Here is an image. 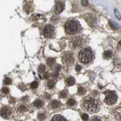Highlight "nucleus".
<instances>
[{
    "instance_id": "nucleus-3",
    "label": "nucleus",
    "mask_w": 121,
    "mask_h": 121,
    "mask_svg": "<svg viewBox=\"0 0 121 121\" xmlns=\"http://www.w3.org/2000/svg\"><path fill=\"white\" fill-rule=\"evenodd\" d=\"M78 57L81 62L83 63H88L93 58V53L90 49L84 48L80 51Z\"/></svg>"
},
{
    "instance_id": "nucleus-34",
    "label": "nucleus",
    "mask_w": 121,
    "mask_h": 121,
    "mask_svg": "<svg viewBox=\"0 0 121 121\" xmlns=\"http://www.w3.org/2000/svg\"><path fill=\"white\" fill-rule=\"evenodd\" d=\"M81 69H82V67H81V66H80V65H78L76 66V71H77V72L80 71V70H81Z\"/></svg>"
},
{
    "instance_id": "nucleus-31",
    "label": "nucleus",
    "mask_w": 121,
    "mask_h": 121,
    "mask_svg": "<svg viewBox=\"0 0 121 121\" xmlns=\"http://www.w3.org/2000/svg\"><path fill=\"white\" fill-rule=\"evenodd\" d=\"M2 91H3L4 93H5V94H8V93H9V90L8 88H7V87H4V88H3V89H2Z\"/></svg>"
},
{
    "instance_id": "nucleus-13",
    "label": "nucleus",
    "mask_w": 121,
    "mask_h": 121,
    "mask_svg": "<svg viewBox=\"0 0 121 121\" xmlns=\"http://www.w3.org/2000/svg\"><path fill=\"white\" fill-rule=\"evenodd\" d=\"M33 105H34V107H37V108H40V107H43V102L40 99H37L34 102Z\"/></svg>"
},
{
    "instance_id": "nucleus-9",
    "label": "nucleus",
    "mask_w": 121,
    "mask_h": 121,
    "mask_svg": "<svg viewBox=\"0 0 121 121\" xmlns=\"http://www.w3.org/2000/svg\"><path fill=\"white\" fill-rule=\"evenodd\" d=\"M65 5L63 3L59 2L56 4V6H55V9H54V11L56 14H59L61 12H62L64 9Z\"/></svg>"
},
{
    "instance_id": "nucleus-38",
    "label": "nucleus",
    "mask_w": 121,
    "mask_h": 121,
    "mask_svg": "<svg viewBox=\"0 0 121 121\" xmlns=\"http://www.w3.org/2000/svg\"><path fill=\"white\" fill-rule=\"evenodd\" d=\"M118 46H119V47H121V41H119V43H118Z\"/></svg>"
},
{
    "instance_id": "nucleus-26",
    "label": "nucleus",
    "mask_w": 121,
    "mask_h": 121,
    "mask_svg": "<svg viewBox=\"0 0 121 121\" xmlns=\"http://www.w3.org/2000/svg\"><path fill=\"white\" fill-rule=\"evenodd\" d=\"M46 117V115L44 113H41V114H39L38 115V118H39V120L40 121H42V120L44 119Z\"/></svg>"
},
{
    "instance_id": "nucleus-36",
    "label": "nucleus",
    "mask_w": 121,
    "mask_h": 121,
    "mask_svg": "<svg viewBox=\"0 0 121 121\" xmlns=\"http://www.w3.org/2000/svg\"><path fill=\"white\" fill-rule=\"evenodd\" d=\"M48 77H49V74H48V73H45V74H44V78H46H46H48Z\"/></svg>"
},
{
    "instance_id": "nucleus-6",
    "label": "nucleus",
    "mask_w": 121,
    "mask_h": 121,
    "mask_svg": "<svg viewBox=\"0 0 121 121\" xmlns=\"http://www.w3.org/2000/svg\"><path fill=\"white\" fill-rule=\"evenodd\" d=\"M55 28L51 25H47L43 29V35L46 38H51L54 36Z\"/></svg>"
},
{
    "instance_id": "nucleus-17",
    "label": "nucleus",
    "mask_w": 121,
    "mask_h": 121,
    "mask_svg": "<svg viewBox=\"0 0 121 121\" xmlns=\"http://www.w3.org/2000/svg\"><path fill=\"white\" fill-rule=\"evenodd\" d=\"M77 93H78V94H79L80 95H83V94H85L86 90L84 88H83V87H78Z\"/></svg>"
},
{
    "instance_id": "nucleus-16",
    "label": "nucleus",
    "mask_w": 121,
    "mask_h": 121,
    "mask_svg": "<svg viewBox=\"0 0 121 121\" xmlns=\"http://www.w3.org/2000/svg\"><path fill=\"white\" fill-rule=\"evenodd\" d=\"M55 63H56V59L54 58H48L46 60V63L49 66H52Z\"/></svg>"
},
{
    "instance_id": "nucleus-1",
    "label": "nucleus",
    "mask_w": 121,
    "mask_h": 121,
    "mask_svg": "<svg viewBox=\"0 0 121 121\" xmlns=\"http://www.w3.org/2000/svg\"><path fill=\"white\" fill-rule=\"evenodd\" d=\"M82 107L86 111L90 112H94L98 108V102L93 97H87L82 102Z\"/></svg>"
},
{
    "instance_id": "nucleus-8",
    "label": "nucleus",
    "mask_w": 121,
    "mask_h": 121,
    "mask_svg": "<svg viewBox=\"0 0 121 121\" xmlns=\"http://www.w3.org/2000/svg\"><path fill=\"white\" fill-rule=\"evenodd\" d=\"M62 58H63V63L68 65L73 64V62L74 61V58L71 53H66L63 56Z\"/></svg>"
},
{
    "instance_id": "nucleus-29",
    "label": "nucleus",
    "mask_w": 121,
    "mask_h": 121,
    "mask_svg": "<svg viewBox=\"0 0 121 121\" xmlns=\"http://www.w3.org/2000/svg\"><path fill=\"white\" fill-rule=\"evenodd\" d=\"M5 84L6 85H9V84H11L12 83V80L10 79V78H6L4 79V81Z\"/></svg>"
},
{
    "instance_id": "nucleus-21",
    "label": "nucleus",
    "mask_w": 121,
    "mask_h": 121,
    "mask_svg": "<svg viewBox=\"0 0 121 121\" xmlns=\"http://www.w3.org/2000/svg\"><path fill=\"white\" fill-rule=\"evenodd\" d=\"M81 40H80L79 39H77L74 40V46H79L81 45Z\"/></svg>"
},
{
    "instance_id": "nucleus-5",
    "label": "nucleus",
    "mask_w": 121,
    "mask_h": 121,
    "mask_svg": "<svg viewBox=\"0 0 121 121\" xmlns=\"http://www.w3.org/2000/svg\"><path fill=\"white\" fill-rule=\"evenodd\" d=\"M83 18L90 27H94L97 26V18L93 13H86L83 16Z\"/></svg>"
},
{
    "instance_id": "nucleus-30",
    "label": "nucleus",
    "mask_w": 121,
    "mask_h": 121,
    "mask_svg": "<svg viewBox=\"0 0 121 121\" xmlns=\"http://www.w3.org/2000/svg\"><path fill=\"white\" fill-rule=\"evenodd\" d=\"M82 4L83 6H88V0H82Z\"/></svg>"
},
{
    "instance_id": "nucleus-10",
    "label": "nucleus",
    "mask_w": 121,
    "mask_h": 121,
    "mask_svg": "<svg viewBox=\"0 0 121 121\" xmlns=\"http://www.w3.org/2000/svg\"><path fill=\"white\" fill-rule=\"evenodd\" d=\"M113 114L117 120H121V107L115 109L113 111Z\"/></svg>"
},
{
    "instance_id": "nucleus-7",
    "label": "nucleus",
    "mask_w": 121,
    "mask_h": 121,
    "mask_svg": "<svg viewBox=\"0 0 121 121\" xmlns=\"http://www.w3.org/2000/svg\"><path fill=\"white\" fill-rule=\"evenodd\" d=\"M12 111L10 108L7 107H3L0 109V115L4 119H9L11 115Z\"/></svg>"
},
{
    "instance_id": "nucleus-23",
    "label": "nucleus",
    "mask_w": 121,
    "mask_h": 121,
    "mask_svg": "<svg viewBox=\"0 0 121 121\" xmlns=\"http://www.w3.org/2000/svg\"><path fill=\"white\" fill-rule=\"evenodd\" d=\"M18 110L21 112H24V111H26L27 110V108L25 105H21L18 107Z\"/></svg>"
},
{
    "instance_id": "nucleus-18",
    "label": "nucleus",
    "mask_w": 121,
    "mask_h": 121,
    "mask_svg": "<svg viewBox=\"0 0 121 121\" xmlns=\"http://www.w3.org/2000/svg\"><path fill=\"white\" fill-rule=\"evenodd\" d=\"M55 85H56V82L53 80H49L48 82V86L50 89L53 88L54 86H55Z\"/></svg>"
},
{
    "instance_id": "nucleus-11",
    "label": "nucleus",
    "mask_w": 121,
    "mask_h": 121,
    "mask_svg": "<svg viewBox=\"0 0 121 121\" xmlns=\"http://www.w3.org/2000/svg\"><path fill=\"white\" fill-rule=\"evenodd\" d=\"M61 103L57 100H52L50 104V106L52 108H58L61 107Z\"/></svg>"
},
{
    "instance_id": "nucleus-33",
    "label": "nucleus",
    "mask_w": 121,
    "mask_h": 121,
    "mask_svg": "<svg viewBox=\"0 0 121 121\" xmlns=\"http://www.w3.org/2000/svg\"><path fill=\"white\" fill-rule=\"evenodd\" d=\"M58 76V73H57V72H56L54 71V73L52 74V77L54 78H57Z\"/></svg>"
},
{
    "instance_id": "nucleus-15",
    "label": "nucleus",
    "mask_w": 121,
    "mask_h": 121,
    "mask_svg": "<svg viewBox=\"0 0 121 121\" xmlns=\"http://www.w3.org/2000/svg\"><path fill=\"white\" fill-rule=\"evenodd\" d=\"M112 56V53L111 51H107L104 53V58L105 59H108L111 58Z\"/></svg>"
},
{
    "instance_id": "nucleus-28",
    "label": "nucleus",
    "mask_w": 121,
    "mask_h": 121,
    "mask_svg": "<svg viewBox=\"0 0 121 121\" xmlns=\"http://www.w3.org/2000/svg\"><path fill=\"white\" fill-rule=\"evenodd\" d=\"M82 119L84 121H87L88 120L89 116L87 114H86V113H83V114L82 115Z\"/></svg>"
},
{
    "instance_id": "nucleus-32",
    "label": "nucleus",
    "mask_w": 121,
    "mask_h": 121,
    "mask_svg": "<svg viewBox=\"0 0 121 121\" xmlns=\"http://www.w3.org/2000/svg\"><path fill=\"white\" fill-rule=\"evenodd\" d=\"M114 13H115L116 15V18L117 19H119V20H121V15H120L119 13L118 12V11L116 10V9H115L114 10Z\"/></svg>"
},
{
    "instance_id": "nucleus-19",
    "label": "nucleus",
    "mask_w": 121,
    "mask_h": 121,
    "mask_svg": "<svg viewBox=\"0 0 121 121\" xmlns=\"http://www.w3.org/2000/svg\"><path fill=\"white\" fill-rule=\"evenodd\" d=\"M68 105L70 106V107H72V106L76 104V100L73 99H69L68 100V101L67 102Z\"/></svg>"
},
{
    "instance_id": "nucleus-27",
    "label": "nucleus",
    "mask_w": 121,
    "mask_h": 121,
    "mask_svg": "<svg viewBox=\"0 0 121 121\" xmlns=\"http://www.w3.org/2000/svg\"><path fill=\"white\" fill-rule=\"evenodd\" d=\"M61 69V65H56V66H55V68H54V71L58 73L59 71H60Z\"/></svg>"
},
{
    "instance_id": "nucleus-25",
    "label": "nucleus",
    "mask_w": 121,
    "mask_h": 121,
    "mask_svg": "<svg viewBox=\"0 0 121 121\" xmlns=\"http://www.w3.org/2000/svg\"><path fill=\"white\" fill-rule=\"evenodd\" d=\"M38 86H39V83H38L37 82H33L31 84H30V87H31L32 89L37 88Z\"/></svg>"
},
{
    "instance_id": "nucleus-22",
    "label": "nucleus",
    "mask_w": 121,
    "mask_h": 121,
    "mask_svg": "<svg viewBox=\"0 0 121 121\" xmlns=\"http://www.w3.org/2000/svg\"><path fill=\"white\" fill-rule=\"evenodd\" d=\"M60 97L61 98H66L67 97V91H62L60 93V95H59Z\"/></svg>"
},
{
    "instance_id": "nucleus-14",
    "label": "nucleus",
    "mask_w": 121,
    "mask_h": 121,
    "mask_svg": "<svg viewBox=\"0 0 121 121\" xmlns=\"http://www.w3.org/2000/svg\"><path fill=\"white\" fill-rule=\"evenodd\" d=\"M75 78L74 77H68V78H66V83H67V85L68 86H72L75 83Z\"/></svg>"
},
{
    "instance_id": "nucleus-37",
    "label": "nucleus",
    "mask_w": 121,
    "mask_h": 121,
    "mask_svg": "<svg viewBox=\"0 0 121 121\" xmlns=\"http://www.w3.org/2000/svg\"><path fill=\"white\" fill-rule=\"evenodd\" d=\"M28 99V98H27V97H24L22 98V100H27Z\"/></svg>"
},
{
    "instance_id": "nucleus-4",
    "label": "nucleus",
    "mask_w": 121,
    "mask_h": 121,
    "mask_svg": "<svg viewBox=\"0 0 121 121\" xmlns=\"http://www.w3.org/2000/svg\"><path fill=\"white\" fill-rule=\"evenodd\" d=\"M105 95V102L108 105H113L117 102V95L116 93L113 91H107L104 93Z\"/></svg>"
},
{
    "instance_id": "nucleus-20",
    "label": "nucleus",
    "mask_w": 121,
    "mask_h": 121,
    "mask_svg": "<svg viewBox=\"0 0 121 121\" xmlns=\"http://www.w3.org/2000/svg\"><path fill=\"white\" fill-rule=\"evenodd\" d=\"M45 66L44 65H40L39 66V68H38V71H39V73H43L45 71Z\"/></svg>"
},
{
    "instance_id": "nucleus-2",
    "label": "nucleus",
    "mask_w": 121,
    "mask_h": 121,
    "mask_svg": "<svg viewBox=\"0 0 121 121\" xmlns=\"http://www.w3.org/2000/svg\"><path fill=\"white\" fill-rule=\"evenodd\" d=\"M66 33L68 35H74L78 32L80 30L79 24L75 20H69L65 24Z\"/></svg>"
},
{
    "instance_id": "nucleus-12",
    "label": "nucleus",
    "mask_w": 121,
    "mask_h": 121,
    "mask_svg": "<svg viewBox=\"0 0 121 121\" xmlns=\"http://www.w3.org/2000/svg\"><path fill=\"white\" fill-rule=\"evenodd\" d=\"M51 121H66V120L64 117L58 114V115L54 116L52 118Z\"/></svg>"
},
{
    "instance_id": "nucleus-24",
    "label": "nucleus",
    "mask_w": 121,
    "mask_h": 121,
    "mask_svg": "<svg viewBox=\"0 0 121 121\" xmlns=\"http://www.w3.org/2000/svg\"><path fill=\"white\" fill-rule=\"evenodd\" d=\"M109 24H110V26H111V27L112 29H117L118 28L116 24V23H114V22L109 21Z\"/></svg>"
},
{
    "instance_id": "nucleus-35",
    "label": "nucleus",
    "mask_w": 121,
    "mask_h": 121,
    "mask_svg": "<svg viewBox=\"0 0 121 121\" xmlns=\"http://www.w3.org/2000/svg\"><path fill=\"white\" fill-rule=\"evenodd\" d=\"M91 121H102L99 118V117H94V118L92 119Z\"/></svg>"
}]
</instances>
